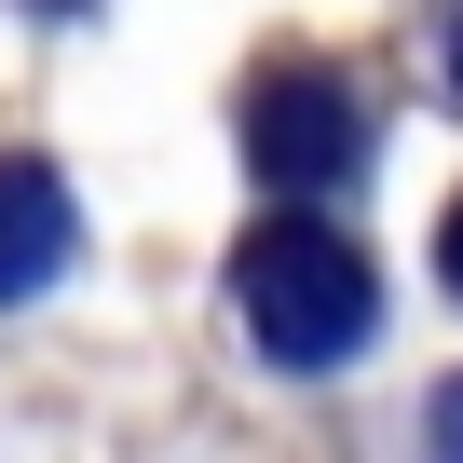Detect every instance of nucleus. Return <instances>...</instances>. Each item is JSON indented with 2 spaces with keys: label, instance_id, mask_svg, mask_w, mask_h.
Returning a JSON list of instances; mask_svg holds the SVG:
<instances>
[{
  "label": "nucleus",
  "instance_id": "f03ea898",
  "mask_svg": "<svg viewBox=\"0 0 463 463\" xmlns=\"http://www.w3.org/2000/svg\"><path fill=\"white\" fill-rule=\"evenodd\" d=\"M246 164H260L273 191H341V177L368 164V96H354L341 69H314V55H273V69L246 82Z\"/></svg>",
  "mask_w": 463,
  "mask_h": 463
},
{
  "label": "nucleus",
  "instance_id": "7ed1b4c3",
  "mask_svg": "<svg viewBox=\"0 0 463 463\" xmlns=\"http://www.w3.org/2000/svg\"><path fill=\"white\" fill-rule=\"evenodd\" d=\"M69 246H82L69 177H55V164H28V150H0V314L42 300V287L69 273Z\"/></svg>",
  "mask_w": 463,
  "mask_h": 463
},
{
  "label": "nucleus",
  "instance_id": "f257e3e1",
  "mask_svg": "<svg viewBox=\"0 0 463 463\" xmlns=\"http://www.w3.org/2000/svg\"><path fill=\"white\" fill-rule=\"evenodd\" d=\"M232 314H246V341L273 368H341L368 341L382 287H368V246H341V232H314V218H273V232L232 246Z\"/></svg>",
  "mask_w": 463,
  "mask_h": 463
},
{
  "label": "nucleus",
  "instance_id": "423d86ee",
  "mask_svg": "<svg viewBox=\"0 0 463 463\" xmlns=\"http://www.w3.org/2000/svg\"><path fill=\"white\" fill-rule=\"evenodd\" d=\"M436 463H463V382L436 395Z\"/></svg>",
  "mask_w": 463,
  "mask_h": 463
},
{
  "label": "nucleus",
  "instance_id": "39448f33",
  "mask_svg": "<svg viewBox=\"0 0 463 463\" xmlns=\"http://www.w3.org/2000/svg\"><path fill=\"white\" fill-rule=\"evenodd\" d=\"M436 273H449V300H463V204L436 218Z\"/></svg>",
  "mask_w": 463,
  "mask_h": 463
},
{
  "label": "nucleus",
  "instance_id": "20e7f679",
  "mask_svg": "<svg viewBox=\"0 0 463 463\" xmlns=\"http://www.w3.org/2000/svg\"><path fill=\"white\" fill-rule=\"evenodd\" d=\"M436 96L463 109V0H436Z\"/></svg>",
  "mask_w": 463,
  "mask_h": 463
}]
</instances>
